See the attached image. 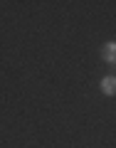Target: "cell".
Masks as SVG:
<instances>
[{
    "mask_svg": "<svg viewBox=\"0 0 116 148\" xmlns=\"http://www.w3.org/2000/svg\"><path fill=\"white\" fill-rule=\"evenodd\" d=\"M101 57L106 62H116V42H106L104 49H101Z\"/></svg>",
    "mask_w": 116,
    "mask_h": 148,
    "instance_id": "cell-1",
    "label": "cell"
},
{
    "mask_svg": "<svg viewBox=\"0 0 116 148\" xmlns=\"http://www.w3.org/2000/svg\"><path fill=\"white\" fill-rule=\"evenodd\" d=\"M101 89H104L106 94H116V77H106V79L101 82Z\"/></svg>",
    "mask_w": 116,
    "mask_h": 148,
    "instance_id": "cell-2",
    "label": "cell"
}]
</instances>
